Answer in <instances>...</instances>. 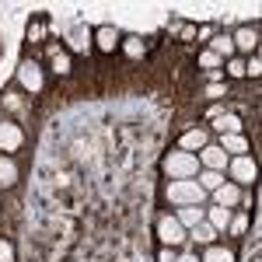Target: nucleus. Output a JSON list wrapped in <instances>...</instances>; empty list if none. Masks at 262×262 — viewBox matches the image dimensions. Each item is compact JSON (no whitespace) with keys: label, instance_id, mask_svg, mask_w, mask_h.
<instances>
[{"label":"nucleus","instance_id":"15","mask_svg":"<svg viewBox=\"0 0 262 262\" xmlns=\"http://www.w3.org/2000/svg\"><path fill=\"white\" fill-rule=\"evenodd\" d=\"M196 185H200L203 192H213V189H221V185H224V171H206V168H200Z\"/></svg>","mask_w":262,"mask_h":262},{"label":"nucleus","instance_id":"14","mask_svg":"<svg viewBox=\"0 0 262 262\" xmlns=\"http://www.w3.org/2000/svg\"><path fill=\"white\" fill-rule=\"evenodd\" d=\"M221 150L227 154V158H231V154H234V158H242L245 150H248V143H245L242 133H227V137L221 140Z\"/></svg>","mask_w":262,"mask_h":262},{"label":"nucleus","instance_id":"5","mask_svg":"<svg viewBox=\"0 0 262 262\" xmlns=\"http://www.w3.org/2000/svg\"><path fill=\"white\" fill-rule=\"evenodd\" d=\"M196 161H200V168H206V171H227V154H224L221 147H213V143H206L200 154H196Z\"/></svg>","mask_w":262,"mask_h":262},{"label":"nucleus","instance_id":"1","mask_svg":"<svg viewBox=\"0 0 262 262\" xmlns=\"http://www.w3.org/2000/svg\"><path fill=\"white\" fill-rule=\"evenodd\" d=\"M164 196H168V203H175V206H203V203H206V192L196 185V179H175V182H168Z\"/></svg>","mask_w":262,"mask_h":262},{"label":"nucleus","instance_id":"29","mask_svg":"<svg viewBox=\"0 0 262 262\" xmlns=\"http://www.w3.org/2000/svg\"><path fill=\"white\" fill-rule=\"evenodd\" d=\"M224 95H227V91H224L221 84H210V88H206V98H213V101H217V98H224Z\"/></svg>","mask_w":262,"mask_h":262},{"label":"nucleus","instance_id":"7","mask_svg":"<svg viewBox=\"0 0 262 262\" xmlns=\"http://www.w3.org/2000/svg\"><path fill=\"white\" fill-rule=\"evenodd\" d=\"M213 200H217V206H227V210H231V206L242 203V189H238L234 182H224L221 189H213Z\"/></svg>","mask_w":262,"mask_h":262},{"label":"nucleus","instance_id":"16","mask_svg":"<svg viewBox=\"0 0 262 262\" xmlns=\"http://www.w3.org/2000/svg\"><path fill=\"white\" fill-rule=\"evenodd\" d=\"M234 49H242V53H252L255 46H259V35H255V28H238V35H234Z\"/></svg>","mask_w":262,"mask_h":262},{"label":"nucleus","instance_id":"30","mask_svg":"<svg viewBox=\"0 0 262 262\" xmlns=\"http://www.w3.org/2000/svg\"><path fill=\"white\" fill-rule=\"evenodd\" d=\"M175 259H179L175 248H161V252H158V262H175Z\"/></svg>","mask_w":262,"mask_h":262},{"label":"nucleus","instance_id":"8","mask_svg":"<svg viewBox=\"0 0 262 262\" xmlns=\"http://www.w3.org/2000/svg\"><path fill=\"white\" fill-rule=\"evenodd\" d=\"M175 221H179L182 227H185V231H192L196 224H203V221H206V210H203V206H179Z\"/></svg>","mask_w":262,"mask_h":262},{"label":"nucleus","instance_id":"10","mask_svg":"<svg viewBox=\"0 0 262 262\" xmlns=\"http://www.w3.org/2000/svg\"><path fill=\"white\" fill-rule=\"evenodd\" d=\"M179 147L185 150V154H192V150L200 154L203 147H206V129H200V126H196V129H189V133H182Z\"/></svg>","mask_w":262,"mask_h":262},{"label":"nucleus","instance_id":"24","mask_svg":"<svg viewBox=\"0 0 262 262\" xmlns=\"http://www.w3.org/2000/svg\"><path fill=\"white\" fill-rule=\"evenodd\" d=\"M0 262H14V245L0 238Z\"/></svg>","mask_w":262,"mask_h":262},{"label":"nucleus","instance_id":"13","mask_svg":"<svg viewBox=\"0 0 262 262\" xmlns=\"http://www.w3.org/2000/svg\"><path fill=\"white\" fill-rule=\"evenodd\" d=\"M206 224L221 234V231H227V224H231V210L227 206H210V213H206Z\"/></svg>","mask_w":262,"mask_h":262},{"label":"nucleus","instance_id":"9","mask_svg":"<svg viewBox=\"0 0 262 262\" xmlns=\"http://www.w3.org/2000/svg\"><path fill=\"white\" fill-rule=\"evenodd\" d=\"M21 147V129L14 126V122H0V150H18Z\"/></svg>","mask_w":262,"mask_h":262},{"label":"nucleus","instance_id":"11","mask_svg":"<svg viewBox=\"0 0 262 262\" xmlns=\"http://www.w3.org/2000/svg\"><path fill=\"white\" fill-rule=\"evenodd\" d=\"M95 46H98L101 53H112V49L119 46V32H116L112 25H101L98 32H95Z\"/></svg>","mask_w":262,"mask_h":262},{"label":"nucleus","instance_id":"12","mask_svg":"<svg viewBox=\"0 0 262 262\" xmlns=\"http://www.w3.org/2000/svg\"><path fill=\"white\" fill-rule=\"evenodd\" d=\"M213 129H221L224 137L227 133H242V119L234 112H221V116H213Z\"/></svg>","mask_w":262,"mask_h":262},{"label":"nucleus","instance_id":"21","mask_svg":"<svg viewBox=\"0 0 262 262\" xmlns=\"http://www.w3.org/2000/svg\"><path fill=\"white\" fill-rule=\"evenodd\" d=\"M53 70H56V74H70V56L53 49Z\"/></svg>","mask_w":262,"mask_h":262},{"label":"nucleus","instance_id":"26","mask_svg":"<svg viewBox=\"0 0 262 262\" xmlns=\"http://www.w3.org/2000/svg\"><path fill=\"white\" fill-rule=\"evenodd\" d=\"M245 227H248L245 217H231V224H227V231H231V234H245Z\"/></svg>","mask_w":262,"mask_h":262},{"label":"nucleus","instance_id":"23","mask_svg":"<svg viewBox=\"0 0 262 262\" xmlns=\"http://www.w3.org/2000/svg\"><path fill=\"white\" fill-rule=\"evenodd\" d=\"M221 56H217V53H210V49H206V53H203L200 56V67H206V70H217V67H221Z\"/></svg>","mask_w":262,"mask_h":262},{"label":"nucleus","instance_id":"20","mask_svg":"<svg viewBox=\"0 0 262 262\" xmlns=\"http://www.w3.org/2000/svg\"><path fill=\"white\" fill-rule=\"evenodd\" d=\"M210 53H217V56H234V42L227 39V35H221V39H213V46H210Z\"/></svg>","mask_w":262,"mask_h":262},{"label":"nucleus","instance_id":"4","mask_svg":"<svg viewBox=\"0 0 262 262\" xmlns=\"http://www.w3.org/2000/svg\"><path fill=\"white\" fill-rule=\"evenodd\" d=\"M158 238L164 242V248H179L182 242H185V227H182L175 217H158Z\"/></svg>","mask_w":262,"mask_h":262},{"label":"nucleus","instance_id":"3","mask_svg":"<svg viewBox=\"0 0 262 262\" xmlns=\"http://www.w3.org/2000/svg\"><path fill=\"white\" fill-rule=\"evenodd\" d=\"M227 171H231L234 185H252V182H255V175H259V168H255V161H252L248 154L231 158V161H227Z\"/></svg>","mask_w":262,"mask_h":262},{"label":"nucleus","instance_id":"2","mask_svg":"<svg viewBox=\"0 0 262 262\" xmlns=\"http://www.w3.org/2000/svg\"><path fill=\"white\" fill-rule=\"evenodd\" d=\"M164 175L175 182V179H196L200 175V161H196V154H185V150H171L168 158L161 161Z\"/></svg>","mask_w":262,"mask_h":262},{"label":"nucleus","instance_id":"17","mask_svg":"<svg viewBox=\"0 0 262 262\" xmlns=\"http://www.w3.org/2000/svg\"><path fill=\"white\" fill-rule=\"evenodd\" d=\"M14 182H18V164L11 161V158H0V189H7Z\"/></svg>","mask_w":262,"mask_h":262},{"label":"nucleus","instance_id":"19","mask_svg":"<svg viewBox=\"0 0 262 262\" xmlns=\"http://www.w3.org/2000/svg\"><path fill=\"white\" fill-rule=\"evenodd\" d=\"M200 262H234V252L231 248H221V245H210Z\"/></svg>","mask_w":262,"mask_h":262},{"label":"nucleus","instance_id":"6","mask_svg":"<svg viewBox=\"0 0 262 262\" xmlns=\"http://www.w3.org/2000/svg\"><path fill=\"white\" fill-rule=\"evenodd\" d=\"M18 84L21 88H28V95H39L42 91V70L35 60H25L18 67Z\"/></svg>","mask_w":262,"mask_h":262},{"label":"nucleus","instance_id":"31","mask_svg":"<svg viewBox=\"0 0 262 262\" xmlns=\"http://www.w3.org/2000/svg\"><path fill=\"white\" fill-rule=\"evenodd\" d=\"M175 262H200V259H196V255H179Z\"/></svg>","mask_w":262,"mask_h":262},{"label":"nucleus","instance_id":"27","mask_svg":"<svg viewBox=\"0 0 262 262\" xmlns=\"http://www.w3.org/2000/svg\"><path fill=\"white\" fill-rule=\"evenodd\" d=\"M262 74V63H259V56H252V63H245V77H259Z\"/></svg>","mask_w":262,"mask_h":262},{"label":"nucleus","instance_id":"25","mask_svg":"<svg viewBox=\"0 0 262 262\" xmlns=\"http://www.w3.org/2000/svg\"><path fill=\"white\" fill-rule=\"evenodd\" d=\"M126 53H129V56H143V42L137 39V35H133V39H126Z\"/></svg>","mask_w":262,"mask_h":262},{"label":"nucleus","instance_id":"22","mask_svg":"<svg viewBox=\"0 0 262 262\" xmlns=\"http://www.w3.org/2000/svg\"><path fill=\"white\" fill-rule=\"evenodd\" d=\"M70 46H74V49H88V46H91V32H88V28H77L74 39H70Z\"/></svg>","mask_w":262,"mask_h":262},{"label":"nucleus","instance_id":"18","mask_svg":"<svg viewBox=\"0 0 262 262\" xmlns=\"http://www.w3.org/2000/svg\"><path fill=\"white\" fill-rule=\"evenodd\" d=\"M185 238H192V242H200V245H213V238H217V231H213L210 224L203 221V224H196V227H192V231H189Z\"/></svg>","mask_w":262,"mask_h":262},{"label":"nucleus","instance_id":"28","mask_svg":"<svg viewBox=\"0 0 262 262\" xmlns=\"http://www.w3.org/2000/svg\"><path fill=\"white\" fill-rule=\"evenodd\" d=\"M227 74H231V77H245V63L242 60H231V63H227Z\"/></svg>","mask_w":262,"mask_h":262}]
</instances>
